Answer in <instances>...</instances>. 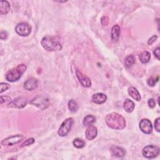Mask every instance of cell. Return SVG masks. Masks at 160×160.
<instances>
[{
    "label": "cell",
    "instance_id": "obj_34",
    "mask_svg": "<svg viewBox=\"0 0 160 160\" xmlns=\"http://www.w3.org/2000/svg\"><path fill=\"white\" fill-rule=\"evenodd\" d=\"M153 53L155 56V57L158 59H159V48L158 47L157 48H156L154 51H153Z\"/></svg>",
    "mask_w": 160,
    "mask_h": 160
},
{
    "label": "cell",
    "instance_id": "obj_13",
    "mask_svg": "<svg viewBox=\"0 0 160 160\" xmlns=\"http://www.w3.org/2000/svg\"><path fill=\"white\" fill-rule=\"evenodd\" d=\"M38 85V81L35 78L28 79L24 82V88L28 91H32L35 89Z\"/></svg>",
    "mask_w": 160,
    "mask_h": 160
},
{
    "label": "cell",
    "instance_id": "obj_23",
    "mask_svg": "<svg viewBox=\"0 0 160 160\" xmlns=\"http://www.w3.org/2000/svg\"><path fill=\"white\" fill-rule=\"evenodd\" d=\"M135 58L133 55H129L125 59V66L126 68H130L135 63Z\"/></svg>",
    "mask_w": 160,
    "mask_h": 160
},
{
    "label": "cell",
    "instance_id": "obj_15",
    "mask_svg": "<svg viewBox=\"0 0 160 160\" xmlns=\"http://www.w3.org/2000/svg\"><path fill=\"white\" fill-rule=\"evenodd\" d=\"M111 151L113 156L118 158H122L126 154V151L123 148L117 146H112Z\"/></svg>",
    "mask_w": 160,
    "mask_h": 160
},
{
    "label": "cell",
    "instance_id": "obj_11",
    "mask_svg": "<svg viewBox=\"0 0 160 160\" xmlns=\"http://www.w3.org/2000/svg\"><path fill=\"white\" fill-rule=\"evenodd\" d=\"M139 128L145 134H150L152 131V126L148 119H142L139 122Z\"/></svg>",
    "mask_w": 160,
    "mask_h": 160
},
{
    "label": "cell",
    "instance_id": "obj_30",
    "mask_svg": "<svg viewBox=\"0 0 160 160\" xmlns=\"http://www.w3.org/2000/svg\"><path fill=\"white\" fill-rule=\"evenodd\" d=\"M148 104L150 108H154V106L156 105V102L153 98H151L148 100Z\"/></svg>",
    "mask_w": 160,
    "mask_h": 160
},
{
    "label": "cell",
    "instance_id": "obj_9",
    "mask_svg": "<svg viewBox=\"0 0 160 160\" xmlns=\"http://www.w3.org/2000/svg\"><path fill=\"white\" fill-rule=\"evenodd\" d=\"M28 103V99L24 97H19L14 99L8 104V108L21 109L24 108Z\"/></svg>",
    "mask_w": 160,
    "mask_h": 160
},
{
    "label": "cell",
    "instance_id": "obj_2",
    "mask_svg": "<svg viewBox=\"0 0 160 160\" xmlns=\"http://www.w3.org/2000/svg\"><path fill=\"white\" fill-rule=\"evenodd\" d=\"M41 43L42 48L48 51H60L62 49L61 44L52 36H46L42 39Z\"/></svg>",
    "mask_w": 160,
    "mask_h": 160
},
{
    "label": "cell",
    "instance_id": "obj_1",
    "mask_svg": "<svg viewBox=\"0 0 160 160\" xmlns=\"http://www.w3.org/2000/svg\"><path fill=\"white\" fill-rule=\"evenodd\" d=\"M105 121L108 126L114 129H122L126 126L124 118L117 112H112L106 116Z\"/></svg>",
    "mask_w": 160,
    "mask_h": 160
},
{
    "label": "cell",
    "instance_id": "obj_26",
    "mask_svg": "<svg viewBox=\"0 0 160 160\" xmlns=\"http://www.w3.org/2000/svg\"><path fill=\"white\" fill-rule=\"evenodd\" d=\"M0 88H1V90H0V93H2L4 91H6L8 89H9L10 88L9 84H8V83H5V82H1L0 84Z\"/></svg>",
    "mask_w": 160,
    "mask_h": 160
},
{
    "label": "cell",
    "instance_id": "obj_6",
    "mask_svg": "<svg viewBox=\"0 0 160 160\" xmlns=\"http://www.w3.org/2000/svg\"><path fill=\"white\" fill-rule=\"evenodd\" d=\"M30 104H33L41 110H44L49 106V102L48 98L42 96H38L33 98L30 102Z\"/></svg>",
    "mask_w": 160,
    "mask_h": 160
},
{
    "label": "cell",
    "instance_id": "obj_7",
    "mask_svg": "<svg viewBox=\"0 0 160 160\" xmlns=\"http://www.w3.org/2000/svg\"><path fill=\"white\" fill-rule=\"evenodd\" d=\"M15 31L19 36H27L31 33V27L28 22H22L18 24L16 26Z\"/></svg>",
    "mask_w": 160,
    "mask_h": 160
},
{
    "label": "cell",
    "instance_id": "obj_18",
    "mask_svg": "<svg viewBox=\"0 0 160 160\" xmlns=\"http://www.w3.org/2000/svg\"><path fill=\"white\" fill-rule=\"evenodd\" d=\"M134 102L129 99H126L123 104V108L128 112H131L134 110Z\"/></svg>",
    "mask_w": 160,
    "mask_h": 160
},
{
    "label": "cell",
    "instance_id": "obj_5",
    "mask_svg": "<svg viewBox=\"0 0 160 160\" xmlns=\"http://www.w3.org/2000/svg\"><path fill=\"white\" fill-rule=\"evenodd\" d=\"M74 122V120L72 118H69L66 119L61 124L59 130H58V134L60 136H66L68 132H69L72 124Z\"/></svg>",
    "mask_w": 160,
    "mask_h": 160
},
{
    "label": "cell",
    "instance_id": "obj_8",
    "mask_svg": "<svg viewBox=\"0 0 160 160\" xmlns=\"http://www.w3.org/2000/svg\"><path fill=\"white\" fill-rule=\"evenodd\" d=\"M24 136L21 134L13 135L3 139L1 141V144L4 146H12L19 143L22 139H24Z\"/></svg>",
    "mask_w": 160,
    "mask_h": 160
},
{
    "label": "cell",
    "instance_id": "obj_16",
    "mask_svg": "<svg viewBox=\"0 0 160 160\" xmlns=\"http://www.w3.org/2000/svg\"><path fill=\"white\" fill-rule=\"evenodd\" d=\"M120 36V27L118 25H114L111 29V40L112 42H117Z\"/></svg>",
    "mask_w": 160,
    "mask_h": 160
},
{
    "label": "cell",
    "instance_id": "obj_17",
    "mask_svg": "<svg viewBox=\"0 0 160 160\" xmlns=\"http://www.w3.org/2000/svg\"><path fill=\"white\" fill-rule=\"evenodd\" d=\"M10 10V4L7 1H0V13L2 15L6 14Z\"/></svg>",
    "mask_w": 160,
    "mask_h": 160
},
{
    "label": "cell",
    "instance_id": "obj_19",
    "mask_svg": "<svg viewBox=\"0 0 160 160\" xmlns=\"http://www.w3.org/2000/svg\"><path fill=\"white\" fill-rule=\"evenodd\" d=\"M128 93L134 99L139 101L141 100V96L139 91L137 90L136 88L134 87H130L128 89Z\"/></svg>",
    "mask_w": 160,
    "mask_h": 160
},
{
    "label": "cell",
    "instance_id": "obj_27",
    "mask_svg": "<svg viewBox=\"0 0 160 160\" xmlns=\"http://www.w3.org/2000/svg\"><path fill=\"white\" fill-rule=\"evenodd\" d=\"M158 81V78L157 79H155L154 78H153L151 77V78H149V79L147 80V84H148L149 86L152 87V86H154L155 85L156 82Z\"/></svg>",
    "mask_w": 160,
    "mask_h": 160
},
{
    "label": "cell",
    "instance_id": "obj_4",
    "mask_svg": "<svg viewBox=\"0 0 160 160\" xmlns=\"http://www.w3.org/2000/svg\"><path fill=\"white\" fill-rule=\"evenodd\" d=\"M142 154L146 158H154L159 155V148L154 145H148L142 149Z\"/></svg>",
    "mask_w": 160,
    "mask_h": 160
},
{
    "label": "cell",
    "instance_id": "obj_24",
    "mask_svg": "<svg viewBox=\"0 0 160 160\" xmlns=\"http://www.w3.org/2000/svg\"><path fill=\"white\" fill-rule=\"evenodd\" d=\"M72 144L74 146L77 148H82L85 146V142L82 139L79 138H76L74 139Z\"/></svg>",
    "mask_w": 160,
    "mask_h": 160
},
{
    "label": "cell",
    "instance_id": "obj_31",
    "mask_svg": "<svg viewBox=\"0 0 160 160\" xmlns=\"http://www.w3.org/2000/svg\"><path fill=\"white\" fill-rule=\"evenodd\" d=\"M108 22H109V19L107 16H103L101 19V24L103 25V26H106L108 25Z\"/></svg>",
    "mask_w": 160,
    "mask_h": 160
},
{
    "label": "cell",
    "instance_id": "obj_22",
    "mask_svg": "<svg viewBox=\"0 0 160 160\" xmlns=\"http://www.w3.org/2000/svg\"><path fill=\"white\" fill-rule=\"evenodd\" d=\"M96 121V118L92 115H88L86 116L83 120V124L85 126H88L91 125Z\"/></svg>",
    "mask_w": 160,
    "mask_h": 160
},
{
    "label": "cell",
    "instance_id": "obj_25",
    "mask_svg": "<svg viewBox=\"0 0 160 160\" xmlns=\"http://www.w3.org/2000/svg\"><path fill=\"white\" fill-rule=\"evenodd\" d=\"M34 142V139L32 138H29L27 140H26L24 142H23L21 146V148H22V147H24V146H29V145H31L32 144H33Z\"/></svg>",
    "mask_w": 160,
    "mask_h": 160
},
{
    "label": "cell",
    "instance_id": "obj_28",
    "mask_svg": "<svg viewBox=\"0 0 160 160\" xmlns=\"http://www.w3.org/2000/svg\"><path fill=\"white\" fill-rule=\"evenodd\" d=\"M160 118H158L155 121H154V128L155 129L158 131V132H159L160 131Z\"/></svg>",
    "mask_w": 160,
    "mask_h": 160
},
{
    "label": "cell",
    "instance_id": "obj_14",
    "mask_svg": "<svg viewBox=\"0 0 160 160\" xmlns=\"http://www.w3.org/2000/svg\"><path fill=\"white\" fill-rule=\"evenodd\" d=\"M92 101L96 104H102L104 102H105V101L107 99V96L106 94H103V93H96L94 94H93L91 98Z\"/></svg>",
    "mask_w": 160,
    "mask_h": 160
},
{
    "label": "cell",
    "instance_id": "obj_12",
    "mask_svg": "<svg viewBox=\"0 0 160 160\" xmlns=\"http://www.w3.org/2000/svg\"><path fill=\"white\" fill-rule=\"evenodd\" d=\"M97 128L92 124L88 126L85 131V136L86 139L88 140H93L97 136Z\"/></svg>",
    "mask_w": 160,
    "mask_h": 160
},
{
    "label": "cell",
    "instance_id": "obj_33",
    "mask_svg": "<svg viewBox=\"0 0 160 160\" xmlns=\"http://www.w3.org/2000/svg\"><path fill=\"white\" fill-rule=\"evenodd\" d=\"M157 38H158V36H152V37L149 39V41H148V45H151V44H152L155 42V41L157 39Z\"/></svg>",
    "mask_w": 160,
    "mask_h": 160
},
{
    "label": "cell",
    "instance_id": "obj_20",
    "mask_svg": "<svg viewBox=\"0 0 160 160\" xmlns=\"http://www.w3.org/2000/svg\"><path fill=\"white\" fill-rule=\"evenodd\" d=\"M139 60L142 63H147L149 61L151 58V54L147 51L142 52L139 55Z\"/></svg>",
    "mask_w": 160,
    "mask_h": 160
},
{
    "label": "cell",
    "instance_id": "obj_21",
    "mask_svg": "<svg viewBox=\"0 0 160 160\" xmlns=\"http://www.w3.org/2000/svg\"><path fill=\"white\" fill-rule=\"evenodd\" d=\"M68 108L69 109V111L72 112H75L78 111L79 106L78 103L76 102V101L74 99H71L68 102Z\"/></svg>",
    "mask_w": 160,
    "mask_h": 160
},
{
    "label": "cell",
    "instance_id": "obj_32",
    "mask_svg": "<svg viewBox=\"0 0 160 160\" xmlns=\"http://www.w3.org/2000/svg\"><path fill=\"white\" fill-rule=\"evenodd\" d=\"M8 38V33L6 31H1L0 32V38L1 39L3 40V39H6Z\"/></svg>",
    "mask_w": 160,
    "mask_h": 160
},
{
    "label": "cell",
    "instance_id": "obj_3",
    "mask_svg": "<svg viewBox=\"0 0 160 160\" xmlns=\"http://www.w3.org/2000/svg\"><path fill=\"white\" fill-rule=\"evenodd\" d=\"M27 67L25 64H21L18 65L16 68L8 71L6 74V79L9 82H15L19 80L22 75L26 71Z\"/></svg>",
    "mask_w": 160,
    "mask_h": 160
},
{
    "label": "cell",
    "instance_id": "obj_10",
    "mask_svg": "<svg viewBox=\"0 0 160 160\" xmlns=\"http://www.w3.org/2000/svg\"><path fill=\"white\" fill-rule=\"evenodd\" d=\"M76 74L79 81L80 82V83L82 86L86 88H88L91 86V81L88 76L82 74L79 69H76Z\"/></svg>",
    "mask_w": 160,
    "mask_h": 160
},
{
    "label": "cell",
    "instance_id": "obj_29",
    "mask_svg": "<svg viewBox=\"0 0 160 160\" xmlns=\"http://www.w3.org/2000/svg\"><path fill=\"white\" fill-rule=\"evenodd\" d=\"M11 101V98L8 96H1V100H0V102L1 104H2L3 102H8V101Z\"/></svg>",
    "mask_w": 160,
    "mask_h": 160
}]
</instances>
